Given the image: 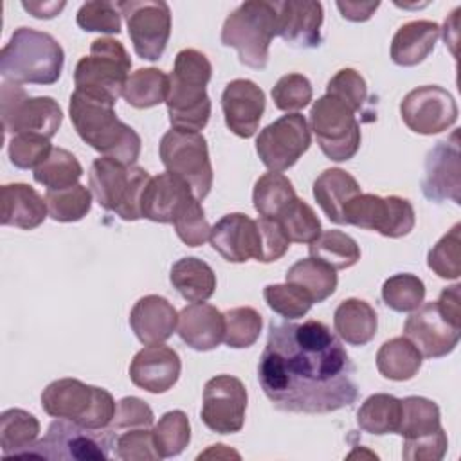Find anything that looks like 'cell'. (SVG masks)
Returning a JSON list of instances; mask_svg holds the SVG:
<instances>
[{"label":"cell","instance_id":"cell-50","mask_svg":"<svg viewBox=\"0 0 461 461\" xmlns=\"http://www.w3.org/2000/svg\"><path fill=\"white\" fill-rule=\"evenodd\" d=\"M9 160L18 169L38 167L52 151L47 137L36 133H18L13 135L9 142Z\"/></svg>","mask_w":461,"mask_h":461},{"label":"cell","instance_id":"cell-41","mask_svg":"<svg viewBox=\"0 0 461 461\" xmlns=\"http://www.w3.org/2000/svg\"><path fill=\"white\" fill-rule=\"evenodd\" d=\"M49 216L54 221L72 223L83 220L92 207V191L81 184L45 193Z\"/></svg>","mask_w":461,"mask_h":461},{"label":"cell","instance_id":"cell-44","mask_svg":"<svg viewBox=\"0 0 461 461\" xmlns=\"http://www.w3.org/2000/svg\"><path fill=\"white\" fill-rule=\"evenodd\" d=\"M225 335L223 342L232 349H243L256 344L261 333L263 319L261 313L250 306L230 308L223 313Z\"/></svg>","mask_w":461,"mask_h":461},{"label":"cell","instance_id":"cell-5","mask_svg":"<svg viewBox=\"0 0 461 461\" xmlns=\"http://www.w3.org/2000/svg\"><path fill=\"white\" fill-rule=\"evenodd\" d=\"M274 36H277L276 2H243L225 18L221 27V43L234 47L240 61L256 70L267 67Z\"/></svg>","mask_w":461,"mask_h":461},{"label":"cell","instance_id":"cell-34","mask_svg":"<svg viewBox=\"0 0 461 461\" xmlns=\"http://www.w3.org/2000/svg\"><path fill=\"white\" fill-rule=\"evenodd\" d=\"M40 434V421L23 409H7L0 414V448L4 459L20 457L29 450Z\"/></svg>","mask_w":461,"mask_h":461},{"label":"cell","instance_id":"cell-16","mask_svg":"<svg viewBox=\"0 0 461 461\" xmlns=\"http://www.w3.org/2000/svg\"><path fill=\"white\" fill-rule=\"evenodd\" d=\"M312 144L308 121L301 113H286L265 126L256 139V151L270 171H286Z\"/></svg>","mask_w":461,"mask_h":461},{"label":"cell","instance_id":"cell-59","mask_svg":"<svg viewBox=\"0 0 461 461\" xmlns=\"http://www.w3.org/2000/svg\"><path fill=\"white\" fill-rule=\"evenodd\" d=\"M202 457H236V459H240V454L234 450H229L225 445L218 443V445H211V448L207 452L198 456V459H202Z\"/></svg>","mask_w":461,"mask_h":461},{"label":"cell","instance_id":"cell-3","mask_svg":"<svg viewBox=\"0 0 461 461\" xmlns=\"http://www.w3.org/2000/svg\"><path fill=\"white\" fill-rule=\"evenodd\" d=\"M211 74L212 67L203 52L182 49L176 54L166 99L173 128L200 131L207 126L211 117V99L207 95Z\"/></svg>","mask_w":461,"mask_h":461},{"label":"cell","instance_id":"cell-25","mask_svg":"<svg viewBox=\"0 0 461 461\" xmlns=\"http://www.w3.org/2000/svg\"><path fill=\"white\" fill-rule=\"evenodd\" d=\"M277 36L294 47L312 49L321 43V25L324 20L322 4L308 0L276 2Z\"/></svg>","mask_w":461,"mask_h":461},{"label":"cell","instance_id":"cell-32","mask_svg":"<svg viewBox=\"0 0 461 461\" xmlns=\"http://www.w3.org/2000/svg\"><path fill=\"white\" fill-rule=\"evenodd\" d=\"M173 288L189 303H203L216 290V274L202 259L187 256L173 263L169 272Z\"/></svg>","mask_w":461,"mask_h":461},{"label":"cell","instance_id":"cell-58","mask_svg":"<svg viewBox=\"0 0 461 461\" xmlns=\"http://www.w3.org/2000/svg\"><path fill=\"white\" fill-rule=\"evenodd\" d=\"M65 2H40V0H29V2H22V7L32 14L34 18H54L58 16L63 9H65Z\"/></svg>","mask_w":461,"mask_h":461},{"label":"cell","instance_id":"cell-56","mask_svg":"<svg viewBox=\"0 0 461 461\" xmlns=\"http://www.w3.org/2000/svg\"><path fill=\"white\" fill-rule=\"evenodd\" d=\"M459 285H452L448 288H445L441 294H439V299L436 301L441 313L452 321L454 324L461 326V297H459Z\"/></svg>","mask_w":461,"mask_h":461},{"label":"cell","instance_id":"cell-15","mask_svg":"<svg viewBox=\"0 0 461 461\" xmlns=\"http://www.w3.org/2000/svg\"><path fill=\"white\" fill-rule=\"evenodd\" d=\"M121 14L126 18L128 36L139 58L157 61L171 36V9L167 2L126 0L117 2Z\"/></svg>","mask_w":461,"mask_h":461},{"label":"cell","instance_id":"cell-35","mask_svg":"<svg viewBox=\"0 0 461 461\" xmlns=\"http://www.w3.org/2000/svg\"><path fill=\"white\" fill-rule=\"evenodd\" d=\"M337 281V270L312 256L295 261L286 270V283L301 286L313 303H322L333 295Z\"/></svg>","mask_w":461,"mask_h":461},{"label":"cell","instance_id":"cell-36","mask_svg":"<svg viewBox=\"0 0 461 461\" xmlns=\"http://www.w3.org/2000/svg\"><path fill=\"white\" fill-rule=\"evenodd\" d=\"M169 94V76L160 68L148 67L131 72L122 88L124 101L133 108H151L166 103Z\"/></svg>","mask_w":461,"mask_h":461},{"label":"cell","instance_id":"cell-21","mask_svg":"<svg viewBox=\"0 0 461 461\" xmlns=\"http://www.w3.org/2000/svg\"><path fill=\"white\" fill-rule=\"evenodd\" d=\"M423 194L432 202L452 200L459 203L461 196V166L459 142L454 133L452 142H438L425 158V178L421 182Z\"/></svg>","mask_w":461,"mask_h":461},{"label":"cell","instance_id":"cell-43","mask_svg":"<svg viewBox=\"0 0 461 461\" xmlns=\"http://www.w3.org/2000/svg\"><path fill=\"white\" fill-rule=\"evenodd\" d=\"M382 299L394 312H414L425 299V283L414 274H394L384 281Z\"/></svg>","mask_w":461,"mask_h":461},{"label":"cell","instance_id":"cell-4","mask_svg":"<svg viewBox=\"0 0 461 461\" xmlns=\"http://www.w3.org/2000/svg\"><path fill=\"white\" fill-rule=\"evenodd\" d=\"M63 61V47L54 36L18 27L0 50V74L16 85H52L61 76Z\"/></svg>","mask_w":461,"mask_h":461},{"label":"cell","instance_id":"cell-54","mask_svg":"<svg viewBox=\"0 0 461 461\" xmlns=\"http://www.w3.org/2000/svg\"><path fill=\"white\" fill-rule=\"evenodd\" d=\"M155 421L151 407L137 396H124L117 402L112 420V430L121 429H148Z\"/></svg>","mask_w":461,"mask_h":461},{"label":"cell","instance_id":"cell-13","mask_svg":"<svg viewBox=\"0 0 461 461\" xmlns=\"http://www.w3.org/2000/svg\"><path fill=\"white\" fill-rule=\"evenodd\" d=\"M0 115L5 133H36L47 139L58 133L63 121L61 106L52 97H29L11 81L0 86Z\"/></svg>","mask_w":461,"mask_h":461},{"label":"cell","instance_id":"cell-30","mask_svg":"<svg viewBox=\"0 0 461 461\" xmlns=\"http://www.w3.org/2000/svg\"><path fill=\"white\" fill-rule=\"evenodd\" d=\"M357 194H360L357 178L340 167L322 171L313 182V196L319 207L339 225H344V209Z\"/></svg>","mask_w":461,"mask_h":461},{"label":"cell","instance_id":"cell-1","mask_svg":"<svg viewBox=\"0 0 461 461\" xmlns=\"http://www.w3.org/2000/svg\"><path fill=\"white\" fill-rule=\"evenodd\" d=\"M355 371L340 339L324 322L272 321L258 380L276 409L326 414L357 402Z\"/></svg>","mask_w":461,"mask_h":461},{"label":"cell","instance_id":"cell-46","mask_svg":"<svg viewBox=\"0 0 461 461\" xmlns=\"http://www.w3.org/2000/svg\"><path fill=\"white\" fill-rule=\"evenodd\" d=\"M263 297L268 308L285 319L304 317L313 304L312 297L301 286L292 283L267 285L263 290Z\"/></svg>","mask_w":461,"mask_h":461},{"label":"cell","instance_id":"cell-6","mask_svg":"<svg viewBox=\"0 0 461 461\" xmlns=\"http://www.w3.org/2000/svg\"><path fill=\"white\" fill-rule=\"evenodd\" d=\"M41 407L52 418H63L86 429H106L115 414L113 396L77 378L50 382L41 393Z\"/></svg>","mask_w":461,"mask_h":461},{"label":"cell","instance_id":"cell-40","mask_svg":"<svg viewBox=\"0 0 461 461\" xmlns=\"http://www.w3.org/2000/svg\"><path fill=\"white\" fill-rule=\"evenodd\" d=\"M83 175V167L76 155L65 148H52L50 155L34 167V180L52 191L76 185Z\"/></svg>","mask_w":461,"mask_h":461},{"label":"cell","instance_id":"cell-27","mask_svg":"<svg viewBox=\"0 0 461 461\" xmlns=\"http://www.w3.org/2000/svg\"><path fill=\"white\" fill-rule=\"evenodd\" d=\"M178 335L196 351H211L220 346L225 335L223 313L207 303H193L178 313Z\"/></svg>","mask_w":461,"mask_h":461},{"label":"cell","instance_id":"cell-8","mask_svg":"<svg viewBox=\"0 0 461 461\" xmlns=\"http://www.w3.org/2000/svg\"><path fill=\"white\" fill-rule=\"evenodd\" d=\"M131 68V59L124 45L110 36L95 38L90 54L83 56L74 70L76 90L86 95L117 103Z\"/></svg>","mask_w":461,"mask_h":461},{"label":"cell","instance_id":"cell-12","mask_svg":"<svg viewBox=\"0 0 461 461\" xmlns=\"http://www.w3.org/2000/svg\"><path fill=\"white\" fill-rule=\"evenodd\" d=\"M310 124L321 151L335 162L349 160L360 148V124L355 112L339 97L324 94L310 110Z\"/></svg>","mask_w":461,"mask_h":461},{"label":"cell","instance_id":"cell-18","mask_svg":"<svg viewBox=\"0 0 461 461\" xmlns=\"http://www.w3.org/2000/svg\"><path fill=\"white\" fill-rule=\"evenodd\" d=\"M402 121L420 135H434L448 130L457 121V104L450 92L438 85L411 90L400 103Z\"/></svg>","mask_w":461,"mask_h":461},{"label":"cell","instance_id":"cell-10","mask_svg":"<svg viewBox=\"0 0 461 461\" xmlns=\"http://www.w3.org/2000/svg\"><path fill=\"white\" fill-rule=\"evenodd\" d=\"M396 434L403 438L405 461H439L447 454L448 439L441 427L439 407L423 396H407Z\"/></svg>","mask_w":461,"mask_h":461},{"label":"cell","instance_id":"cell-2","mask_svg":"<svg viewBox=\"0 0 461 461\" xmlns=\"http://www.w3.org/2000/svg\"><path fill=\"white\" fill-rule=\"evenodd\" d=\"M113 106V103L74 90L68 104L70 121L81 140L90 148L103 157L133 166L142 142L139 133L115 115Z\"/></svg>","mask_w":461,"mask_h":461},{"label":"cell","instance_id":"cell-33","mask_svg":"<svg viewBox=\"0 0 461 461\" xmlns=\"http://www.w3.org/2000/svg\"><path fill=\"white\" fill-rule=\"evenodd\" d=\"M423 357L407 337L385 340L376 353V369L384 378L405 382L418 375Z\"/></svg>","mask_w":461,"mask_h":461},{"label":"cell","instance_id":"cell-29","mask_svg":"<svg viewBox=\"0 0 461 461\" xmlns=\"http://www.w3.org/2000/svg\"><path fill=\"white\" fill-rule=\"evenodd\" d=\"M439 25L430 20L403 23L393 36L391 58L400 67H414L434 50L439 38Z\"/></svg>","mask_w":461,"mask_h":461},{"label":"cell","instance_id":"cell-7","mask_svg":"<svg viewBox=\"0 0 461 461\" xmlns=\"http://www.w3.org/2000/svg\"><path fill=\"white\" fill-rule=\"evenodd\" d=\"M149 178L144 167L99 157L90 166L88 187L104 211L115 212L126 221H135L142 218L140 202Z\"/></svg>","mask_w":461,"mask_h":461},{"label":"cell","instance_id":"cell-39","mask_svg":"<svg viewBox=\"0 0 461 461\" xmlns=\"http://www.w3.org/2000/svg\"><path fill=\"white\" fill-rule=\"evenodd\" d=\"M310 256L317 258L335 270L353 267L360 259L358 243L342 230H324L308 247Z\"/></svg>","mask_w":461,"mask_h":461},{"label":"cell","instance_id":"cell-14","mask_svg":"<svg viewBox=\"0 0 461 461\" xmlns=\"http://www.w3.org/2000/svg\"><path fill=\"white\" fill-rule=\"evenodd\" d=\"M416 223L414 207L400 196L360 193L344 209V225L376 230L385 238L407 236Z\"/></svg>","mask_w":461,"mask_h":461},{"label":"cell","instance_id":"cell-11","mask_svg":"<svg viewBox=\"0 0 461 461\" xmlns=\"http://www.w3.org/2000/svg\"><path fill=\"white\" fill-rule=\"evenodd\" d=\"M164 167L189 184L194 196L203 200L212 187V166L207 140L200 131L171 128L158 144Z\"/></svg>","mask_w":461,"mask_h":461},{"label":"cell","instance_id":"cell-55","mask_svg":"<svg viewBox=\"0 0 461 461\" xmlns=\"http://www.w3.org/2000/svg\"><path fill=\"white\" fill-rule=\"evenodd\" d=\"M258 225L261 230V258H259V261L272 263V261L281 259L290 247V240L283 232L279 221L270 220V218H259Z\"/></svg>","mask_w":461,"mask_h":461},{"label":"cell","instance_id":"cell-42","mask_svg":"<svg viewBox=\"0 0 461 461\" xmlns=\"http://www.w3.org/2000/svg\"><path fill=\"white\" fill-rule=\"evenodd\" d=\"M153 441L155 448L164 457L178 456L191 441V425L189 418L184 411H169L166 412L153 427Z\"/></svg>","mask_w":461,"mask_h":461},{"label":"cell","instance_id":"cell-47","mask_svg":"<svg viewBox=\"0 0 461 461\" xmlns=\"http://www.w3.org/2000/svg\"><path fill=\"white\" fill-rule=\"evenodd\" d=\"M461 225L456 223L427 256L429 268L443 279H457L461 276Z\"/></svg>","mask_w":461,"mask_h":461},{"label":"cell","instance_id":"cell-23","mask_svg":"<svg viewBox=\"0 0 461 461\" xmlns=\"http://www.w3.org/2000/svg\"><path fill=\"white\" fill-rule=\"evenodd\" d=\"M221 108L227 128L241 137H252L265 112V92L250 79H234L227 83L221 94Z\"/></svg>","mask_w":461,"mask_h":461},{"label":"cell","instance_id":"cell-9","mask_svg":"<svg viewBox=\"0 0 461 461\" xmlns=\"http://www.w3.org/2000/svg\"><path fill=\"white\" fill-rule=\"evenodd\" d=\"M115 430L112 429H86L74 421L58 418L54 420L47 434L36 441L20 457L40 459H108L115 450Z\"/></svg>","mask_w":461,"mask_h":461},{"label":"cell","instance_id":"cell-20","mask_svg":"<svg viewBox=\"0 0 461 461\" xmlns=\"http://www.w3.org/2000/svg\"><path fill=\"white\" fill-rule=\"evenodd\" d=\"M212 249L229 263H245L261 258V230L258 220L243 212L225 214L211 227Z\"/></svg>","mask_w":461,"mask_h":461},{"label":"cell","instance_id":"cell-51","mask_svg":"<svg viewBox=\"0 0 461 461\" xmlns=\"http://www.w3.org/2000/svg\"><path fill=\"white\" fill-rule=\"evenodd\" d=\"M173 227L178 234V238L187 247H198L203 245L211 236V225L205 220L203 207L198 198H193L184 211L175 218Z\"/></svg>","mask_w":461,"mask_h":461},{"label":"cell","instance_id":"cell-49","mask_svg":"<svg viewBox=\"0 0 461 461\" xmlns=\"http://www.w3.org/2000/svg\"><path fill=\"white\" fill-rule=\"evenodd\" d=\"M76 22L83 31L119 34L121 32V13L117 4L106 0L85 2L77 14Z\"/></svg>","mask_w":461,"mask_h":461},{"label":"cell","instance_id":"cell-24","mask_svg":"<svg viewBox=\"0 0 461 461\" xmlns=\"http://www.w3.org/2000/svg\"><path fill=\"white\" fill-rule=\"evenodd\" d=\"M196 198L193 189L180 176L166 171L151 176L140 202L142 218L157 223H173L184 207Z\"/></svg>","mask_w":461,"mask_h":461},{"label":"cell","instance_id":"cell-28","mask_svg":"<svg viewBox=\"0 0 461 461\" xmlns=\"http://www.w3.org/2000/svg\"><path fill=\"white\" fill-rule=\"evenodd\" d=\"M0 221L2 225L32 230L40 227L47 214L45 198L29 184H5L0 189Z\"/></svg>","mask_w":461,"mask_h":461},{"label":"cell","instance_id":"cell-17","mask_svg":"<svg viewBox=\"0 0 461 461\" xmlns=\"http://www.w3.org/2000/svg\"><path fill=\"white\" fill-rule=\"evenodd\" d=\"M247 389L232 375H216L205 382L202 421L218 434H234L243 429Z\"/></svg>","mask_w":461,"mask_h":461},{"label":"cell","instance_id":"cell-26","mask_svg":"<svg viewBox=\"0 0 461 461\" xmlns=\"http://www.w3.org/2000/svg\"><path fill=\"white\" fill-rule=\"evenodd\" d=\"M130 326L142 344H164L178 326V313L166 297L144 295L130 312Z\"/></svg>","mask_w":461,"mask_h":461},{"label":"cell","instance_id":"cell-57","mask_svg":"<svg viewBox=\"0 0 461 461\" xmlns=\"http://www.w3.org/2000/svg\"><path fill=\"white\" fill-rule=\"evenodd\" d=\"M340 14L351 22H366L380 7V2H337Z\"/></svg>","mask_w":461,"mask_h":461},{"label":"cell","instance_id":"cell-19","mask_svg":"<svg viewBox=\"0 0 461 461\" xmlns=\"http://www.w3.org/2000/svg\"><path fill=\"white\" fill-rule=\"evenodd\" d=\"M403 337H407L427 358H441L452 353L461 337V326L448 321L438 303H421L405 321Z\"/></svg>","mask_w":461,"mask_h":461},{"label":"cell","instance_id":"cell-48","mask_svg":"<svg viewBox=\"0 0 461 461\" xmlns=\"http://www.w3.org/2000/svg\"><path fill=\"white\" fill-rule=\"evenodd\" d=\"M270 94H272L276 108H279L283 112L297 113L299 110H303L310 104L313 90H312V83L306 76L292 72V74L281 76Z\"/></svg>","mask_w":461,"mask_h":461},{"label":"cell","instance_id":"cell-38","mask_svg":"<svg viewBox=\"0 0 461 461\" xmlns=\"http://www.w3.org/2000/svg\"><path fill=\"white\" fill-rule=\"evenodd\" d=\"M402 416V402L385 393H376L366 398L357 412L358 427L367 434H391L398 430Z\"/></svg>","mask_w":461,"mask_h":461},{"label":"cell","instance_id":"cell-53","mask_svg":"<svg viewBox=\"0 0 461 461\" xmlns=\"http://www.w3.org/2000/svg\"><path fill=\"white\" fill-rule=\"evenodd\" d=\"M115 457L122 461H144V459H160L153 432L148 429H128L115 438Z\"/></svg>","mask_w":461,"mask_h":461},{"label":"cell","instance_id":"cell-22","mask_svg":"<svg viewBox=\"0 0 461 461\" xmlns=\"http://www.w3.org/2000/svg\"><path fill=\"white\" fill-rule=\"evenodd\" d=\"M182 362L178 353L164 344H151L135 353L130 364V380L153 394L169 391L180 376Z\"/></svg>","mask_w":461,"mask_h":461},{"label":"cell","instance_id":"cell-45","mask_svg":"<svg viewBox=\"0 0 461 461\" xmlns=\"http://www.w3.org/2000/svg\"><path fill=\"white\" fill-rule=\"evenodd\" d=\"M277 221L286 238L295 243H312L322 232L321 220L315 211L301 198H295Z\"/></svg>","mask_w":461,"mask_h":461},{"label":"cell","instance_id":"cell-37","mask_svg":"<svg viewBox=\"0 0 461 461\" xmlns=\"http://www.w3.org/2000/svg\"><path fill=\"white\" fill-rule=\"evenodd\" d=\"M295 198L294 185L283 173H265L254 184L252 202L261 218L277 220Z\"/></svg>","mask_w":461,"mask_h":461},{"label":"cell","instance_id":"cell-52","mask_svg":"<svg viewBox=\"0 0 461 461\" xmlns=\"http://www.w3.org/2000/svg\"><path fill=\"white\" fill-rule=\"evenodd\" d=\"M326 94L339 97L353 112H358L367 99V85L355 68H342L328 81Z\"/></svg>","mask_w":461,"mask_h":461},{"label":"cell","instance_id":"cell-31","mask_svg":"<svg viewBox=\"0 0 461 461\" xmlns=\"http://www.w3.org/2000/svg\"><path fill=\"white\" fill-rule=\"evenodd\" d=\"M333 328L349 346H366L376 335L378 317L375 308L357 297L344 299L333 313Z\"/></svg>","mask_w":461,"mask_h":461}]
</instances>
